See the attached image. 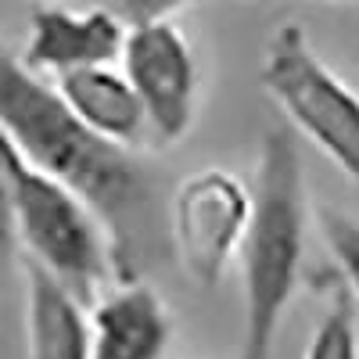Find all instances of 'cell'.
<instances>
[{"instance_id":"8992f818","label":"cell","mask_w":359,"mask_h":359,"mask_svg":"<svg viewBox=\"0 0 359 359\" xmlns=\"http://www.w3.org/2000/svg\"><path fill=\"white\" fill-rule=\"evenodd\" d=\"M123 76L137 90L147 115V133L176 144L194 123L198 108V62L187 36L169 22H140L126 29Z\"/></svg>"},{"instance_id":"30bf717a","label":"cell","mask_w":359,"mask_h":359,"mask_svg":"<svg viewBox=\"0 0 359 359\" xmlns=\"http://www.w3.org/2000/svg\"><path fill=\"white\" fill-rule=\"evenodd\" d=\"M54 86L62 90L69 108L94 133H101L115 144H126V147H137L147 137V115H144L137 90L111 65L69 69V72L57 76Z\"/></svg>"},{"instance_id":"52a82bcc","label":"cell","mask_w":359,"mask_h":359,"mask_svg":"<svg viewBox=\"0 0 359 359\" xmlns=\"http://www.w3.org/2000/svg\"><path fill=\"white\" fill-rule=\"evenodd\" d=\"M126 25L111 11H69V8H40L29 25V43L22 62L33 72L62 76L69 69L111 65L123 54Z\"/></svg>"},{"instance_id":"ba28073f","label":"cell","mask_w":359,"mask_h":359,"mask_svg":"<svg viewBox=\"0 0 359 359\" xmlns=\"http://www.w3.org/2000/svg\"><path fill=\"white\" fill-rule=\"evenodd\" d=\"M172 334L162 294L126 280L90 306V359H162Z\"/></svg>"},{"instance_id":"6da1fadb","label":"cell","mask_w":359,"mask_h":359,"mask_svg":"<svg viewBox=\"0 0 359 359\" xmlns=\"http://www.w3.org/2000/svg\"><path fill=\"white\" fill-rule=\"evenodd\" d=\"M0 133L94 208L111 252L115 284L140 280L158 252L155 172L133 147L94 133L22 57L0 43Z\"/></svg>"},{"instance_id":"8fae6325","label":"cell","mask_w":359,"mask_h":359,"mask_svg":"<svg viewBox=\"0 0 359 359\" xmlns=\"http://www.w3.org/2000/svg\"><path fill=\"white\" fill-rule=\"evenodd\" d=\"M355 294L338 277L327 291L323 316L316 320V331L309 338L306 359H359V320H355Z\"/></svg>"},{"instance_id":"7a4b0ae2","label":"cell","mask_w":359,"mask_h":359,"mask_svg":"<svg viewBox=\"0 0 359 359\" xmlns=\"http://www.w3.org/2000/svg\"><path fill=\"white\" fill-rule=\"evenodd\" d=\"M248 194V223L237 248L245 284L241 359H269L306 255V176L287 126L262 133Z\"/></svg>"},{"instance_id":"5b68a950","label":"cell","mask_w":359,"mask_h":359,"mask_svg":"<svg viewBox=\"0 0 359 359\" xmlns=\"http://www.w3.org/2000/svg\"><path fill=\"white\" fill-rule=\"evenodd\" d=\"M248 187L226 169H201L176 187L169 201V245L184 273L216 287L237 259L248 223Z\"/></svg>"},{"instance_id":"7c38bea8","label":"cell","mask_w":359,"mask_h":359,"mask_svg":"<svg viewBox=\"0 0 359 359\" xmlns=\"http://www.w3.org/2000/svg\"><path fill=\"white\" fill-rule=\"evenodd\" d=\"M320 230L331 255L338 259L341 280L352 287L359 302V223L345 212H334V208H320Z\"/></svg>"},{"instance_id":"3957f363","label":"cell","mask_w":359,"mask_h":359,"mask_svg":"<svg viewBox=\"0 0 359 359\" xmlns=\"http://www.w3.org/2000/svg\"><path fill=\"white\" fill-rule=\"evenodd\" d=\"M0 151L11 180L18 241L25 245V255H33L90 309L104 294V284L115 280L108 233L97 212L65 180L29 162L4 133H0Z\"/></svg>"},{"instance_id":"4fadbf2b","label":"cell","mask_w":359,"mask_h":359,"mask_svg":"<svg viewBox=\"0 0 359 359\" xmlns=\"http://www.w3.org/2000/svg\"><path fill=\"white\" fill-rule=\"evenodd\" d=\"M18 219H15V198H11V180L4 165V151H0V277H8V269L18 259Z\"/></svg>"},{"instance_id":"277c9868","label":"cell","mask_w":359,"mask_h":359,"mask_svg":"<svg viewBox=\"0 0 359 359\" xmlns=\"http://www.w3.org/2000/svg\"><path fill=\"white\" fill-rule=\"evenodd\" d=\"M262 86L291 126L359 187V94L313 50L302 25L284 22L269 36Z\"/></svg>"},{"instance_id":"5bb4252c","label":"cell","mask_w":359,"mask_h":359,"mask_svg":"<svg viewBox=\"0 0 359 359\" xmlns=\"http://www.w3.org/2000/svg\"><path fill=\"white\" fill-rule=\"evenodd\" d=\"M187 0H118V11L130 25H140V22H158V18H169L172 11H180Z\"/></svg>"},{"instance_id":"9c48e42d","label":"cell","mask_w":359,"mask_h":359,"mask_svg":"<svg viewBox=\"0 0 359 359\" xmlns=\"http://www.w3.org/2000/svg\"><path fill=\"white\" fill-rule=\"evenodd\" d=\"M25 273V341L29 359H90V313L79 298L33 259Z\"/></svg>"}]
</instances>
